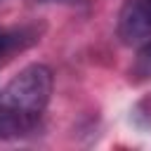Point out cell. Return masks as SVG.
<instances>
[{"label":"cell","instance_id":"6da1fadb","mask_svg":"<svg viewBox=\"0 0 151 151\" xmlns=\"http://www.w3.org/2000/svg\"><path fill=\"white\" fill-rule=\"evenodd\" d=\"M54 76L45 64L24 66L0 92V139H21L40 127Z\"/></svg>","mask_w":151,"mask_h":151},{"label":"cell","instance_id":"7a4b0ae2","mask_svg":"<svg viewBox=\"0 0 151 151\" xmlns=\"http://www.w3.org/2000/svg\"><path fill=\"white\" fill-rule=\"evenodd\" d=\"M116 33L123 45L139 47L151 40V0H125L118 21Z\"/></svg>","mask_w":151,"mask_h":151},{"label":"cell","instance_id":"3957f363","mask_svg":"<svg viewBox=\"0 0 151 151\" xmlns=\"http://www.w3.org/2000/svg\"><path fill=\"white\" fill-rule=\"evenodd\" d=\"M42 33H45V26L35 24V21L0 26V64L12 59L19 52H26L35 42H40Z\"/></svg>","mask_w":151,"mask_h":151},{"label":"cell","instance_id":"277c9868","mask_svg":"<svg viewBox=\"0 0 151 151\" xmlns=\"http://www.w3.org/2000/svg\"><path fill=\"white\" fill-rule=\"evenodd\" d=\"M151 80V40L137 47V57L130 66V83H149Z\"/></svg>","mask_w":151,"mask_h":151},{"label":"cell","instance_id":"5b68a950","mask_svg":"<svg viewBox=\"0 0 151 151\" xmlns=\"http://www.w3.org/2000/svg\"><path fill=\"white\" fill-rule=\"evenodd\" d=\"M31 2H52V0H31Z\"/></svg>","mask_w":151,"mask_h":151},{"label":"cell","instance_id":"8992f818","mask_svg":"<svg viewBox=\"0 0 151 151\" xmlns=\"http://www.w3.org/2000/svg\"><path fill=\"white\" fill-rule=\"evenodd\" d=\"M0 2H2V0H0Z\"/></svg>","mask_w":151,"mask_h":151}]
</instances>
